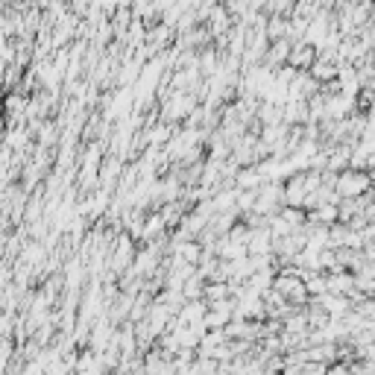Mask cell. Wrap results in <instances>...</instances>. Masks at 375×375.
Masks as SVG:
<instances>
[{"instance_id":"cell-1","label":"cell","mask_w":375,"mask_h":375,"mask_svg":"<svg viewBox=\"0 0 375 375\" xmlns=\"http://www.w3.org/2000/svg\"><path fill=\"white\" fill-rule=\"evenodd\" d=\"M372 191V176L369 170H343L337 176V196L340 199H361Z\"/></svg>"},{"instance_id":"cell-2","label":"cell","mask_w":375,"mask_h":375,"mask_svg":"<svg viewBox=\"0 0 375 375\" xmlns=\"http://www.w3.org/2000/svg\"><path fill=\"white\" fill-rule=\"evenodd\" d=\"M337 73H340V68H337V65H332V62H322V59H317V65L311 68V77H314L319 85H329V83H334V80H337Z\"/></svg>"},{"instance_id":"cell-3","label":"cell","mask_w":375,"mask_h":375,"mask_svg":"<svg viewBox=\"0 0 375 375\" xmlns=\"http://www.w3.org/2000/svg\"><path fill=\"white\" fill-rule=\"evenodd\" d=\"M287 33H290V18H270V23H267V36H270L273 44H276V41H285Z\"/></svg>"}]
</instances>
